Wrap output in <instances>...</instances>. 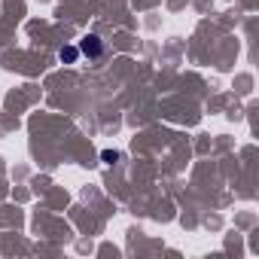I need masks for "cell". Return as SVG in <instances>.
Wrapping results in <instances>:
<instances>
[{
    "label": "cell",
    "instance_id": "3957f363",
    "mask_svg": "<svg viewBox=\"0 0 259 259\" xmlns=\"http://www.w3.org/2000/svg\"><path fill=\"white\" fill-rule=\"evenodd\" d=\"M101 159H104V162H110V165H113V162H116V159H119V153H113V150H104V153H101Z\"/></svg>",
    "mask_w": 259,
    "mask_h": 259
},
{
    "label": "cell",
    "instance_id": "7a4b0ae2",
    "mask_svg": "<svg viewBox=\"0 0 259 259\" xmlns=\"http://www.w3.org/2000/svg\"><path fill=\"white\" fill-rule=\"evenodd\" d=\"M58 58L70 64V61H76V58H79V49H76V46H64V49L58 52Z\"/></svg>",
    "mask_w": 259,
    "mask_h": 259
},
{
    "label": "cell",
    "instance_id": "6da1fadb",
    "mask_svg": "<svg viewBox=\"0 0 259 259\" xmlns=\"http://www.w3.org/2000/svg\"><path fill=\"white\" fill-rule=\"evenodd\" d=\"M79 55H85V58H101V55H104L101 37H98V34H89V37L79 43Z\"/></svg>",
    "mask_w": 259,
    "mask_h": 259
}]
</instances>
